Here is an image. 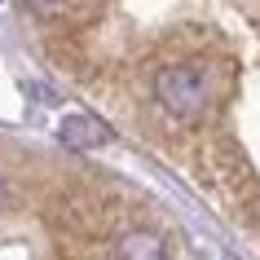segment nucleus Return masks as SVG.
Listing matches in <instances>:
<instances>
[{
	"label": "nucleus",
	"instance_id": "f257e3e1",
	"mask_svg": "<svg viewBox=\"0 0 260 260\" xmlns=\"http://www.w3.org/2000/svg\"><path fill=\"white\" fill-rule=\"evenodd\" d=\"M154 97H159V106L172 119L194 123V119H203L207 106H212V80L194 62H172V67H164L154 75Z\"/></svg>",
	"mask_w": 260,
	"mask_h": 260
},
{
	"label": "nucleus",
	"instance_id": "f03ea898",
	"mask_svg": "<svg viewBox=\"0 0 260 260\" xmlns=\"http://www.w3.org/2000/svg\"><path fill=\"white\" fill-rule=\"evenodd\" d=\"M57 137H62V146H71V150H97V146L110 141V128L102 119H93V115H67L62 128H57Z\"/></svg>",
	"mask_w": 260,
	"mask_h": 260
},
{
	"label": "nucleus",
	"instance_id": "7ed1b4c3",
	"mask_svg": "<svg viewBox=\"0 0 260 260\" xmlns=\"http://www.w3.org/2000/svg\"><path fill=\"white\" fill-rule=\"evenodd\" d=\"M115 260H168V243L154 230H128L115 238Z\"/></svg>",
	"mask_w": 260,
	"mask_h": 260
},
{
	"label": "nucleus",
	"instance_id": "20e7f679",
	"mask_svg": "<svg viewBox=\"0 0 260 260\" xmlns=\"http://www.w3.org/2000/svg\"><path fill=\"white\" fill-rule=\"evenodd\" d=\"M88 5H93V0H27L31 14H36V18H49V22H57V18H80Z\"/></svg>",
	"mask_w": 260,
	"mask_h": 260
},
{
	"label": "nucleus",
	"instance_id": "39448f33",
	"mask_svg": "<svg viewBox=\"0 0 260 260\" xmlns=\"http://www.w3.org/2000/svg\"><path fill=\"white\" fill-rule=\"evenodd\" d=\"M5 207H9V185L0 181V212H5Z\"/></svg>",
	"mask_w": 260,
	"mask_h": 260
}]
</instances>
